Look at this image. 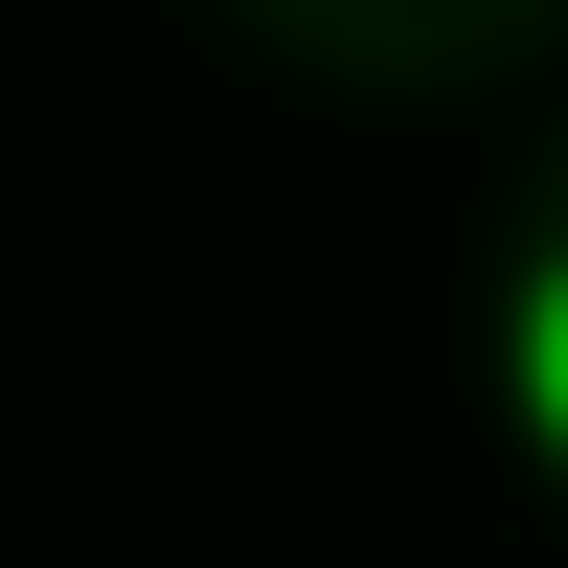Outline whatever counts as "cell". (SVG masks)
Returning a JSON list of instances; mask_svg holds the SVG:
<instances>
[{"label": "cell", "instance_id": "1", "mask_svg": "<svg viewBox=\"0 0 568 568\" xmlns=\"http://www.w3.org/2000/svg\"><path fill=\"white\" fill-rule=\"evenodd\" d=\"M500 387H524V433L568 455V251L524 273V296H500Z\"/></svg>", "mask_w": 568, "mask_h": 568}]
</instances>
